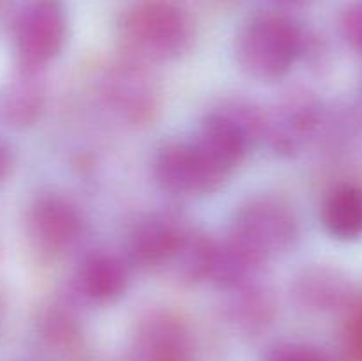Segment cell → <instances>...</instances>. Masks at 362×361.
I'll return each instance as SVG.
<instances>
[{"label":"cell","instance_id":"cell-1","mask_svg":"<svg viewBox=\"0 0 362 361\" xmlns=\"http://www.w3.org/2000/svg\"><path fill=\"white\" fill-rule=\"evenodd\" d=\"M117 38L124 59L147 66L177 60L189 52L194 28L180 7L152 0L136 4L122 14Z\"/></svg>","mask_w":362,"mask_h":361},{"label":"cell","instance_id":"cell-2","mask_svg":"<svg viewBox=\"0 0 362 361\" xmlns=\"http://www.w3.org/2000/svg\"><path fill=\"white\" fill-rule=\"evenodd\" d=\"M304 52L306 35L292 18L281 13L255 14L237 34V62L244 73L262 81L288 74Z\"/></svg>","mask_w":362,"mask_h":361},{"label":"cell","instance_id":"cell-3","mask_svg":"<svg viewBox=\"0 0 362 361\" xmlns=\"http://www.w3.org/2000/svg\"><path fill=\"white\" fill-rule=\"evenodd\" d=\"M226 236L265 264L296 244L299 222L286 202L274 197H257L240 205Z\"/></svg>","mask_w":362,"mask_h":361},{"label":"cell","instance_id":"cell-4","mask_svg":"<svg viewBox=\"0 0 362 361\" xmlns=\"http://www.w3.org/2000/svg\"><path fill=\"white\" fill-rule=\"evenodd\" d=\"M20 67L41 71L55 60L67 41V14L59 0H28L13 30Z\"/></svg>","mask_w":362,"mask_h":361},{"label":"cell","instance_id":"cell-5","mask_svg":"<svg viewBox=\"0 0 362 361\" xmlns=\"http://www.w3.org/2000/svg\"><path fill=\"white\" fill-rule=\"evenodd\" d=\"M154 176L163 190L179 197H205L218 191L226 180L193 142L180 140L165 142L159 147Z\"/></svg>","mask_w":362,"mask_h":361},{"label":"cell","instance_id":"cell-6","mask_svg":"<svg viewBox=\"0 0 362 361\" xmlns=\"http://www.w3.org/2000/svg\"><path fill=\"white\" fill-rule=\"evenodd\" d=\"M127 361H197L189 324L172 310H152L136 322Z\"/></svg>","mask_w":362,"mask_h":361},{"label":"cell","instance_id":"cell-7","mask_svg":"<svg viewBox=\"0 0 362 361\" xmlns=\"http://www.w3.org/2000/svg\"><path fill=\"white\" fill-rule=\"evenodd\" d=\"M101 94L117 117L129 124L148 122L158 112L159 91L147 66L124 59L112 64L101 78Z\"/></svg>","mask_w":362,"mask_h":361},{"label":"cell","instance_id":"cell-8","mask_svg":"<svg viewBox=\"0 0 362 361\" xmlns=\"http://www.w3.org/2000/svg\"><path fill=\"white\" fill-rule=\"evenodd\" d=\"M191 225L175 211H156L133 227L127 239V257L136 268L166 269Z\"/></svg>","mask_w":362,"mask_h":361},{"label":"cell","instance_id":"cell-9","mask_svg":"<svg viewBox=\"0 0 362 361\" xmlns=\"http://www.w3.org/2000/svg\"><path fill=\"white\" fill-rule=\"evenodd\" d=\"M322 122V106L308 92H293L265 113L264 144L279 156H293L311 140Z\"/></svg>","mask_w":362,"mask_h":361},{"label":"cell","instance_id":"cell-10","mask_svg":"<svg viewBox=\"0 0 362 361\" xmlns=\"http://www.w3.org/2000/svg\"><path fill=\"white\" fill-rule=\"evenodd\" d=\"M28 237L49 257L73 250L83 234V219L76 205L60 195H42L28 209Z\"/></svg>","mask_w":362,"mask_h":361},{"label":"cell","instance_id":"cell-11","mask_svg":"<svg viewBox=\"0 0 362 361\" xmlns=\"http://www.w3.org/2000/svg\"><path fill=\"white\" fill-rule=\"evenodd\" d=\"M193 144L218 172L228 177L244 161L255 142L246 127L221 106L204 117Z\"/></svg>","mask_w":362,"mask_h":361},{"label":"cell","instance_id":"cell-12","mask_svg":"<svg viewBox=\"0 0 362 361\" xmlns=\"http://www.w3.org/2000/svg\"><path fill=\"white\" fill-rule=\"evenodd\" d=\"M292 297L304 310L327 314L350 306L354 283L332 265H306L292 278Z\"/></svg>","mask_w":362,"mask_h":361},{"label":"cell","instance_id":"cell-13","mask_svg":"<svg viewBox=\"0 0 362 361\" xmlns=\"http://www.w3.org/2000/svg\"><path fill=\"white\" fill-rule=\"evenodd\" d=\"M129 283L126 262L110 251H90L74 273L76 294L90 304H110L122 297Z\"/></svg>","mask_w":362,"mask_h":361},{"label":"cell","instance_id":"cell-14","mask_svg":"<svg viewBox=\"0 0 362 361\" xmlns=\"http://www.w3.org/2000/svg\"><path fill=\"white\" fill-rule=\"evenodd\" d=\"M226 294L228 297L223 314L228 324L240 335L257 336L274 322L278 303L271 287L253 280Z\"/></svg>","mask_w":362,"mask_h":361},{"label":"cell","instance_id":"cell-15","mask_svg":"<svg viewBox=\"0 0 362 361\" xmlns=\"http://www.w3.org/2000/svg\"><path fill=\"white\" fill-rule=\"evenodd\" d=\"M45 106L46 88L39 71L20 67L0 92V119L16 130L34 126Z\"/></svg>","mask_w":362,"mask_h":361},{"label":"cell","instance_id":"cell-16","mask_svg":"<svg viewBox=\"0 0 362 361\" xmlns=\"http://www.w3.org/2000/svg\"><path fill=\"white\" fill-rule=\"evenodd\" d=\"M216 243L209 234L191 227L179 250L168 264V273L177 283L194 287L211 280L214 268Z\"/></svg>","mask_w":362,"mask_h":361},{"label":"cell","instance_id":"cell-17","mask_svg":"<svg viewBox=\"0 0 362 361\" xmlns=\"http://www.w3.org/2000/svg\"><path fill=\"white\" fill-rule=\"evenodd\" d=\"M322 223L327 234L338 241L362 237V188L343 184L331 191L322 207Z\"/></svg>","mask_w":362,"mask_h":361},{"label":"cell","instance_id":"cell-18","mask_svg":"<svg viewBox=\"0 0 362 361\" xmlns=\"http://www.w3.org/2000/svg\"><path fill=\"white\" fill-rule=\"evenodd\" d=\"M265 361H336L322 347L304 342H281L272 345Z\"/></svg>","mask_w":362,"mask_h":361},{"label":"cell","instance_id":"cell-19","mask_svg":"<svg viewBox=\"0 0 362 361\" xmlns=\"http://www.w3.org/2000/svg\"><path fill=\"white\" fill-rule=\"evenodd\" d=\"M42 335L53 345L69 347L76 340V326L74 321L64 311H49L42 319Z\"/></svg>","mask_w":362,"mask_h":361},{"label":"cell","instance_id":"cell-20","mask_svg":"<svg viewBox=\"0 0 362 361\" xmlns=\"http://www.w3.org/2000/svg\"><path fill=\"white\" fill-rule=\"evenodd\" d=\"M341 34L354 50L362 53V0L350 4L343 11Z\"/></svg>","mask_w":362,"mask_h":361},{"label":"cell","instance_id":"cell-21","mask_svg":"<svg viewBox=\"0 0 362 361\" xmlns=\"http://www.w3.org/2000/svg\"><path fill=\"white\" fill-rule=\"evenodd\" d=\"M345 345L352 361H362V301L354 306L345 329Z\"/></svg>","mask_w":362,"mask_h":361},{"label":"cell","instance_id":"cell-22","mask_svg":"<svg viewBox=\"0 0 362 361\" xmlns=\"http://www.w3.org/2000/svg\"><path fill=\"white\" fill-rule=\"evenodd\" d=\"M11 166V152L9 149L6 147L4 144H0V177L9 170Z\"/></svg>","mask_w":362,"mask_h":361},{"label":"cell","instance_id":"cell-23","mask_svg":"<svg viewBox=\"0 0 362 361\" xmlns=\"http://www.w3.org/2000/svg\"><path fill=\"white\" fill-rule=\"evenodd\" d=\"M279 4H286V6H303V4L310 2V0H276Z\"/></svg>","mask_w":362,"mask_h":361},{"label":"cell","instance_id":"cell-24","mask_svg":"<svg viewBox=\"0 0 362 361\" xmlns=\"http://www.w3.org/2000/svg\"><path fill=\"white\" fill-rule=\"evenodd\" d=\"M0 315H2V301H0Z\"/></svg>","mask_w":362,"mask_h":361}]
</instances>
